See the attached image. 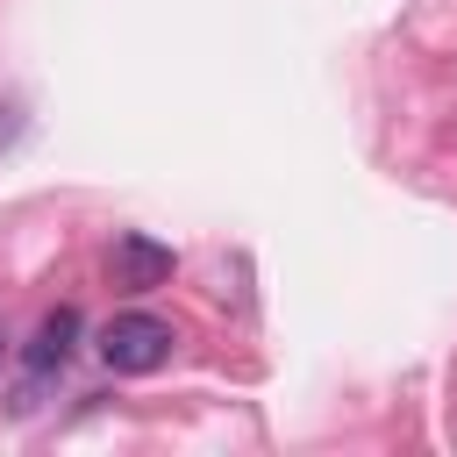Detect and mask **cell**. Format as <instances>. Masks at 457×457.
<instances>
[{"mask_svg":"<svg viewBox=\"0 0 457 457\" xmlns=\"http://www.w3.org/2000/svg\"><path fill=\"white\" fill-rule=\"evenodd\" d=\"M0 357H7V328H0Z\"/></svg>","mask_w":457,"mask_h":457,"instance_id":"obj_4","label":"cell"},{"mask_svg":"<svg viewBox=\"0 0 457 457\" xmlns=\"http://www.w3.org/2000/svg\"><path fill=\"white\" fill-rule=\"evenodd\" d=\"M79 307H50L43 321H36V343H29V371L36 378H50V371H64L71 364V350H79Z\"/></svg>","mask_w":457,"mask_h":457,"instance_id":"obj_3","label":"cell"},{"mask_svg":"<svg viewBox=\"0 0 457 457\" xmlns=\"http://www.w3.org/2000/svg\"><path fill=\"white\" fill-rule=\"evenodd\" d=\"M114 286L121 293H150V286H164L171 271H179V257H171V243H157V236H114Z\"/></svg>","mask_w":457,"mask_h":457,"instance_id":"obj_2","label":"cell"},{"mask_svg":"<svg viewBox=\"0 0 457 457\" xmlns=\"http://www.w3.org/2000/svg\"><path fill=\"white\" fill-rule=\"evenodd\" d=\"M171 321L164 314H143V307H129V314H114L107 328H100V364L107 371H121V378H143V371H157L164 357H171Z\"/></svg>","mask_w":457,"mask_h":457,"instance_id":"obj_1","label":"cell"}]
</instances>
